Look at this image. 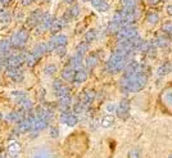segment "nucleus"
I'll use <instances>...</instances> for the list:
<instances>
[{"label":"nucleus","instance_id":"nucleus-1","mask_svg":"<svg viewBox=\"0 0 172 158\" xmlns=\"http://www.w3.org/2000/svg\"><path fill=\"white\" fill-rule=\"evenodd\" d=\"M125 67H126V57L117 53H113L110 55L107 63V68L110 72H119L122 69H125Z\"/></svg>","mask_w":172,"mask_h":158},{"label":"nucleus","instance_id":"nucleus-2","mask_svg":"<svg viewBox=\"0 0 172 158\" xmlns=\"http://www.w3.org/2000/svg\"><path fill=\"white\" fill-rule=\"evenodd\" d=\"M28 36H30V33H28V30H27V28H24V27L19 28V30L10 38V44H12V46H13V48H22L24 44L27 43Z\"/></svg>","mask_w":172,"mask_h":158},{"label":"nucleus","instance_id":"nucleus-3","mask_svg":"<svg viewBox=\"0 0 172 158\" xmlns=\"http://www.w3.org/2000/svg\"><path fill=\"white\" fill-rule=\"evenodd\" d=\"M138 36V30L134 25H130V26H125L122 27L121 31L118 32V38L119 40H131L134 38H136Z\"/></svg>","mask_w":172,"mask_h":158},{"label":"nucleus","instance_id":"nucleus-4","mask_svg":"<svg viewBox=\"0 0 172 158\" xmlns=\"http://www.w3.org/2000/svg\"><path fill=\"white\" fill-rule=\"evenodd\" d=\"M44 14L45 13H44L43 10H40V9L33 10L32 13L28 16V18H27V26H30V27H38L41 23V19H43Z\"/></svg>","mask_w":172,"mask_h":158},{"label":"nucleus","instance_id":"nucleus-5","mask_svg":"<svg viewBox=\"0 0 172 158\" xmlns=\"http://www.w3.org/2000/svg\"><path fill=\"white\" fill-rule=\"evenodd\" d=\"M24 63V55H10L5 59V66L8 68H21Z\"/></svg>","mask_w":172,"mask_h":158},{"label":"nucleus","instance_id":"nucleus-6","mask_svg":"<svg viewBox=\"0 0 172 158\" xmlns=\"http://www.w3.org/2000/svg\"><path fill=\"white\" fill-rule=\"evenodd\" d=\"M7 75L16 82H21L24 79V74L21 68H7Z\"/></svg>","mask_w":172,"mask_h":158},{"label":"nucleus","instance_id":"nucleus-7","mask_svg":"<svg viewBox=\"0 0 172 158\" xmlns=\"http://www.w3.org/2000/svg\"><path fill=\"white\" fill-rule=\"evenodd\" d=\"M55 155L49 148H39L33 150V153L30 155V158H54Z\"/></svg>","mask_w":172,"mask_h":158},{"label":"nucleus","instance_id":"nucleus-8","mask_svg":"<svg viewBox=\"0 0 172 158\" xmlns=\"http://www.w3.org/2000/svg\"><path fill=\"white\" fill-rule=\"evenodd\" d=\"M94 98H95V91L94 90H83L82 93H81V95H80V102L85 105V107H88L93 100H94Z\"/></svg>","mask_w":172,"mask_h":158},{"label":"nucleus","instance_id":"nucleus-9","mask_svg":"<svg viewBox=\"0 0 172 158\" xmlns=\"http://www.w3.org/2000/svg\"><path fill=\"white\" fill-rule=\"evenodd\" d=\"M129 109H130V102L127 99H122L117 107V115L122 118H125L129 115Z\"/></svg>","mask_w":172,"mask_h":158},{"label":"nucleus","instance_id":"nucleus-10","mask_svg":"<svg viewBox=\"0 0 172 158\" xmlns=\"http://www.w3.org/2000/svg\"><path fill=\"white\" fill-rule=\"evenodd\" d=\"M53 21H54V17H53L50 13H45L44 17H43V19H41V23L38 26L39 31L41 32V31H44V30H46V28H50Z\"/></svg>","mask_w":172,"mask_h":158},{"label":"nucleus","instance_id":"nucleus-11","mask_svg":"<svg viewBox=\"0 0 172 158\" xmlns=\"http://www.w3.org/2000/svg\"><path fill=\"white\" fill-rule=\"evenodd\" d=\"M98 63H99V57L96 53H90L85 59V66L88 69H93L94 67H96Z\"/></svg>","mask_w":172,"mask_h":158},{"label":"nucleus","instance_id":"nucleus-12","mask_svg":"<svg viewBox=\"0 0 172 158\" xmlns=\"http://www.w3.org/2000/svg\"><path fill=\"white\" fill-rule=\"evenodd\" d=\"M60 76H62V79L64 80V81H67V82H71V81H73L75 80V76H76V69H73L72 67H66V68H63V71H62V74H60Z\"/></svg>","mask_w":172,"mask_h":158},{"label":"nucleus","instance_id":"nucleus-13","mask_svg":"<svg viewBox=\"0 0 172 158\" xmlns=\"http://www.w3.org/2000/svg\"><path fill=\"white\" fill-rule=\"evenodd\" d=\"M60 120H62V122H64L68 126H75L77 124V116L69 112H64L62 117H60Z\"/></svg>","mask_w":172,"mask_h":158},{"label":"nucleus","instance_id":"nucleus-14","mask_svg":"<svg viewBox=\"0 0 172 158\" xmlns=\"http://www.w3.org/2000/svg\"><path fill=\"white\" fill-rule=\"evenodd\" d=\"M88 77H89V74H88V71H86V69H83V68L77 69L73 82H75L76 85H80V84H82V82H85L86 80H88Z\"/></svg>","mask_w":172,"mask_h":158},{"label":"nucleus","instance_id":"nucleus-15","mask_svg":"<svg viewBox=\"0 0 172 158\" xmlns=\"http://www.w3.org/2000/svg\"><path fill=\"white\" fill-rule=\"evenodd\" d=\"M64 26H66V22L62 18H54V21H53L52 26H50V28H49V30H50L52 33H55V32H59Z\"/></svg>","mask_w":172,"mask_h":158},{"label":"nucleus","instance_id":"nucleus-16","mask_svg":"<svg viewBox=\"0 0 172 158\" xmlns=\"http://www.w3.org/2000/svg\"><path fill=\"white\" fill-rule=\"evenodd\" d=\"M91 5L98 12H107L109 9V4L105 2V0H91Z\"/></svg>","mask_w":172,"mask_h":158},{"label":"nucleus","instance_id":"nucleus-17","mask_svg":"<svg viewBox=\"0 0 172 158\" xmlns=\"http://www.w3.org/2000/svg\"><path fill=\"white\" fill-rule=\"evenodd\" d=\"M81 64H82V55L80 54H75L71 59H69V67H72L73 69H81Z\"/></svg>","mask_w":172,"mask_h":158},{"label":"nucleus","instance_id":"nucleus-18","mask_svg":"<svg viewBox=\"0 0 172 158\" xmlns=\"http://www.w3.org/2000/svg\"><path fill=\"white\" fill-rule=\"evenodd\" d=\"M58 107H59L60 111L67 112L69 109V107H71V96H63V98H59Z\"/></svg>","mask_w":172,"mask_h":158},{"label":"nucleus","instance_id":"nucleus-19","mask_svg":"<svg viewBox=\"0 0 172 158\" xmlns=\"http://www.w3.org/2000/svg\"><path fill=\"white\" fill-rule=\"evenodd\" d=\"M32 53H33V55L38 58V59H40L45 53H48V50H46V46H45V43H41V44H38L35 48H33V50H32Z\"/></svg>","mask_w":172,"mask_h":158},{"label":"nucleus","instance_id":"nucleus-20","mask_svg":"<svg viewBox=\"0 0 172 158\" xmlns=\"http://www.w3.org/2000/svg\"><path fill=\"white\" fill-rule=\"evenodd\" d=\"M171 71H172V63L171 62H166V63H163L161 67L158 68L157 75L158 76H166V75L171 74Z\"/></svg>","mask_w":172,"mask_h":158},{"label":"nucleus","instance_id":"nucleus-21","mask_svg":"<svg viewBox=\"0 0 172 158\" xmlns=\"http://www.w3.org/2000/svg\"><path fill=\"white\" fill-rule=\"evenodd\" d=\"M52 41H53L57 46H67L68 38H67L66 35H55L54 38L52 39Z\"/></svg>","mask_w":172,"mask_h":158},{"label":"nucleus","instance_id":"nucleus-22","mask_svg":"<svg viewBox=\"0 0 172 158\" xmlns=\"http://www.w3.org/2000/svg\"><path fill=\"white\" fill-rule=\"evenodd\" d=\"M168 40L167 38H164V36H157V38L152 41V45L154 48H163V46H167L168 45Z\"/></svg>","mask_w":172,"mask_h":158},{"label":"nucleus","instance_id":"nucleus-23","mask_svg":"<svg viewBox=\"0 0 172 158\" xmlns=\"http://www.w3.org/2000/svg\"><path fill=\"white\" fill-rule=\"evenodd\" d=\"M8 153L10 157H18V154L21 153V145L18 143H12L8 147Z\"/></svg>","mask_w":172,"mask_h":158},{"label":"nucleus","instance_id":"nucleus-24","mask_svg":"<svg viewBox=\"0 0 172 158\" xmlns=\"http://www.w3.org/2000/svg\"><path fill=\"white\" fill-rule=\"evenodd\" d=\"M10 46H12L10 40H0V57L4 58V55L9 52Z\"/></svg>","mask_w":172,"mask_h":158},{"label":"nucleus","instance_id":"nucleus-25","mask_svg":"<svg viewBox=\"0 0 172 158\" xmlns=\"http://www.w3.org/2000/svg\"><path fill=\"white\" fill-rule=\"evenodd\" d=\"M38 60H39V59L33 55L32 52L24 54V63H27V66H30V67H33L36 63H38Z\"/></svg>","mask_w":172,"mask_h":158},{"label":"nucleus","instance_id":"nucleus-26","mask_svg":"<svg viewBox=\"0 0 172 158\" xmlns=\"http://www.w3.org/2000/svg\"><path fill=\"white\" fill-rule=\"evenodd\" d=\"M88 50H89V44L88 43H85V41H82V43H80L77 46H76V54H80V55H85L86 53H88Z\"/></svg>","mask_w":172,"mask_h":158},{"label":"nucleus","instance_id":"nucleus-27","mask_svg":"<svg viewBox=\"0 0 172 158\" xmlns=\"http://www.w3.org/2000/svg\"><path fill=\"white\" fill-rule=\"evenodd\" d=\"M121 23H118V22H114V21H112L108 25V32L109 33H118L119 31H121Z\"/></svg>","mask_w":172,"mask_h":158},{"label":"nucleus","instance_id":"nucleus-28","mask_svg":"<svg viewBox=\"0 0 172 158\" xmlns=\"http://www.w3.org/2000/svg\"><path fill=\"white\" fill-rule=\"evenodd\" d=\"M96 35H98V33H96V30H94V28L86 31V33H85V43H88V44L93 43V41L96 39Z\"/></svg>","mask_w":172,"mask_h":158},{"label":"nucleus","instance_id":"nucleus-29","mask_svg":"<svg viewBox=\"0 0 172 158\" xmlns=\"http://www.w3.org/2000/svg\"><path fill=\"white\" fill-rule=\"evenodd\" d=\"M54 93H55L57 96H59V98H63V96H69L71 90H69V88L67 86V85H63L62 88H59V89L55 90Z\"/></svg>","mask_w":172,"mask_h":158},{"label":"nucleus","instance_id":"nucleus-30","mask_svg":"<svg viewBox=\"0 0 172 158\" xmlns=\"http://www.w3.org/2000/svg\"><path fill=\"white\" fill-rule=\"evenodd\" d=\"M146 22L150 23V25H155L157 22H159V16L155 12H148L146 13Z\"/></svg>","mask_w":172,"mask_h":158},{"label":"nucleus","instance_id":"nucleus-31","mask_svg":"<svg viewBox=\"0 0 172 158\" xmlns=\"http://www.w3.org/2000/svg\"><path fill=\"white\" fill-rule=\"evenodd\" d=\"M114 124V117L110 116V115H107L102 118V126L103 127H110Z\"/></svg>","mask_w":172,"mask_h":158},{"label":"nucleus","instance_id":"nucleus-32","mask_svg":"<svg viewBox=\"0 0 172 158\" xmlns=\"http://www.w3.org/2000/svg\"><path fill=\"white\" fill-rule=\"evenodd\" d=\"M12 98L16 99L18 103H21L23 99L27 98V95H26V93H23V91H13V93H12Z\"/></svg>","mask_w":172,"mask_h":158},{"label":"nucleus","instance_id":"nucleus-33","mask_svg":"<svg viewBox=\"0 0 172 158\" xmlns=\"http://www.w3.org/2000/svg\"><path fill=\"white\" fill-rule=\"evenodd\" d=\"M67 13L69 14L71 18H76V17H78V16H80V7H78V5H73V7H71V8L67 10Z\"/></svg>","mask_w":172,"mask_h":158},{"label":"nucleus","instance_id":"nucleus-34","mask_svg":"<svg viewBox=\"0 0 172 158\" xmlns=\"http://www.w3.org/2000/svg\"><path fill=\"white\" fill-rule=\"evenodd\" d=\"M57 71H58L57 66L50 63V64L45 66V68H44V74H45V75H48V76H50V75H54V74H57Z\"/></svg>","mask_w":172,"mask_h":158},{"label":"nucleus","instance_id":"nucleus-35","mask_svg":"<svg viewBox=\"0 0 172 158\" xmlns=\"http://www.w3.org/2000/svg\"><path fill=\"white\" fill-rule=\"evenodd\" d=\"M124 8H136V2L135 0H121Z\"/></svg>","mask_w":172,"mask_h":158},{"label":"nucleus","instance_id":"nucleus-36","mask_svg":"<svg viewBox=\"0 0 172 158\" xmlns=\"http://www.w3.org/2000/svg\"><path fill=\"white\" fill-rule=\"evenodd\" d=\"M19 104L23 107V109H24V111H26V109H31V108H32V102H31L28 98L23 99V100H22Z\"/></svg>","mask_w":172,"mask_h":158},{"label":"nucleus","instance_id":"nucleus-37","mask_svg":"<svg viewBox=\"0 0 172 158\" xmlns=\"http://www.w3.org/2000/svg\"><path fill=\"white\" fill-rule=\"evenodd\" d=\"M45 46H46V50H48V53H52V52H54V50H55V48H57V45H55L52 40L46 41V43H45Z\"/></svg>","mask_w":172,"mask_h":158},{"label":"nucleus","instance_id":"nucleus-38","mask_svg":"<svg viewBox=\"0 0 172 158\" xmlns=\"http://www.w3.org/2000/svg\"><path fill=\"white\" fill-rule=\"evenodd\" d=\"M54 53H55L57 55H59V57H62V55H64V54L67 53V49H66V46H57L55 50H54Z\"/></svg>","mask_w":172,"mask_h":158},{"label":"nucleus","instance_id":"nucleus-39","mask_svg":"<svg viewBox=\"0 0 172 158\" xmlns=\"http://www.w3.org/2000/svg\"><path fill=\"white\" fill-rule=\"evenodd\" d=\"M0 21H2L3 23H8V22H10V16L8 14V12H3L2 14H0Z\"/></svg>","mask_w":172,"mask_h":158},{"label":"nucleus","instance_id":"nucleus-40","mask_svg":"<svg viewBox=\"0 0 172 158\" xmlns=\"http://www.w3.org/2000/svg\"><path fill=\"white\" fill-rule=\"evenodd\" d=\"M172 28V23L171 22H166V23H163V25L161 26V30L167 35L168 32H169V30Z\"/></svg>","mask_w":172,"mask_h":158},{"label":"nucleus","instance_id":"nucleus-41","mask_svg":"<svg viewBox=\"0 0 172 158\" xmlns=\"http://www.w3.org/2000/svg\"><path fill=\"white\" fill-rule=\"evenodd\" d=\"M63 85H64V84H62V81H60V80H55V81L53 82V90H54V91L58 90L59 88H62Z\"/></svg>","mask_w":172,"mask_h":158},{"label":"nucleus","instance_id":"nucleus-42","mask_svg":"<svg viewBox=\"0 0 172 158\" xmlns=\"http://www.w3.org/2000/svg\"><path fill=\"white\" fill-rule=\"evenodd\" d=\"M50 134H52V136H53V138H57V136H58V134H59V130L55 129V127H52Z\"/></svg>","mask_w":172,"mask_h":158},{"label":"nucleus","instance_id":"nucleus-43","mask_svg":"<svg viewBox=\"0 0 172 158\" xmlns=\"http://www.w3.org/2000/svg\"><path fill=\"white\" fill-rule=\"evenodd\" d=\"M161 0H146V3H148L149 5H157Z\"/></svg>","mask_w":172,"mask_h":158},{"label":"nucleus","instance_id":"nucleus-44","mask_svg":"<svg viewBox=\"0 0 172 158\" xmlns=\"http://www.w3.org/2000/svg\"><path fill=\"white\" fill-rule=\"evenodd\" d=\"M166 10H167V14H168V16H172V5H168V7L166 8Z\"/></svg>","mask_w":172,"mask_h":158},{"label":"nucleus","instance_id":"nucleus-45","mask_svg":"<svg viewBox=\"0 0 172 158\" xmlns=\"http://www.w3.org/2000/svg\"><path fill=\"white\" fill-rule=\"evenodd\" d=\"M31 3H32V0H22V4H23V5H26V7L30 5Z\"/></svg>","mask_w":172,"mask_h":158},{"label":"nucleus","instance_id":"nucleus-46","mask_svg":"<svg viewBox=\"0 0 172 158\" xmlns=\"http://www.w3.org/2000/svg\"><path fill=\"white\" fill-rule=\"evenodd\" d=\"M4 7H5V5H4L2 2H0V14H2L3 12H4Z\"/></svg>","mask_w":172,"mask_h":158},{"label":"nucleus","instance_id":"nucleus-47","mask_svg":"<svg viewBox=\"0 0 172 158\" xmlns=\"http://www.w3.org/2000/svg\"><path fill=\"white\" fill-rule=\"evenodd\" d=\"M63 2H64L66 4H73V3L76 2V0H63Z\"/></svg>","mask_w":172,"mask_h":158},{"label":"nucleus","instance_id":"nucleus-48","mask_svg":"<svg viewBox=\"0 0 172 158\" xmlns=\"http://www.w3.org/2000/svg\"><path fill=\"white\" fill-rule=\"evenodd\" d=\"M0 2H2L4 5H7V4H9V3L12 2V0H0Z\"/></svg>","mask_w":172,"mask_h":158},{"label":"nucleus","instance_id":"nucleus-49","mask_svg":"<svg viewBox=\"0 0 172 158\" xmlns=\"http://www.w3.org/2000/svg\"><path fill=\"white\" fill-rule=\"evenodd\" d=\"M167 36H168V39H172V28L169 30V32L167 33Z\"/></svg>","mask_w":172,"mask_h":158},{"label":"nucleus","instance_id":"nucleus-50","mask_svg":"<svg viewBox=\"0 0 172 158\" xmlns=\"http://www.w3.org/2000/svg\"><path fill=\"white\" fill-rule=\"evenodd\" d=\"M82 2H91V0H82Z\"/></svg>","mask_w":172,"mask_h":158},{"label":"nucleus","instance_id":"nucleus-51","mask_svg":"<svg viewBox=\"0 0 172 158\" xmlns=\"http://www.w3.org/2000/svg\"><path fill=\"white\" fill-rule=\"evenodd\" d=\"M161 2H168V0H161Z\"/></svg>","mask_w":172,"mask_h":158},{"label":"nucleus","instance_id":"nucleus-52","mask_svg":"<svg viewBox=\"0 0 172 158\" xmlns=\"http://www.w3.org/2000/svg\"><path fill=\"white\" fill-rule=\"evenodd\" d=\"M46 2H53V0H46Z\"/></svg>","mask_w":172,"mask_h":158},{"label":"nucleus","instance_id":"nucleus-53","mask_svg":"<svg viewBox=\"0 0 172 158\" xmlns=\"http://www.w3.org/2000/svg\"><path fill=\"white\" fill-rule=\"evenodd\" d=\"M32 2H36V0H32Z\"/></svg>","mask_w":172,"mask_h":158},{"label":"nucleus","instance_id":"nucleus-54","mask_svg":"<svg viewBox=\"0 0 172 158\" xmlns=\"http://www.w3.org/2000/svg\"><path fill=\"white\" fill-rule=\"evenodd\" d=\"M0 118H2V115H0Z\"/></svg>","mask_w":172,"mask_h":158}]
</instances>
